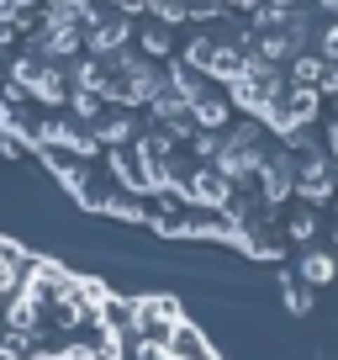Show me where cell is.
Masks as SVG:
<instances>
[{
	"mask_svg": "<svg viewBox=\"0 0 338 360\" xmlns=\"http://www.w3.org/2000/svg\"><path fill=\"white\" fill-rule=\"evenodd\" d=\"M0 360H217L158 297H122L0 238Z\"/></svg>",
	"mask_w": 338,
	"mask_h": 360,
	"instance_id": "cell-1",
	"label": "cell"
}]
</instances>
